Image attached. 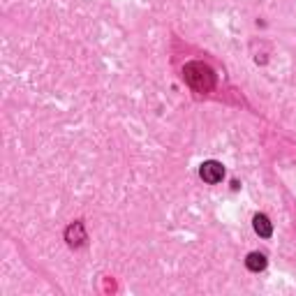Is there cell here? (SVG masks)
<instances>
[{
  "instance_id": "cell-1",
  "label": "cell",
  "mask_w": 296,
  "mask_h": 296,
  "mask_svg": "<svg viewBox=\"0 0 296 296\" xmlns=\"http://www.w3.org/2000/svg\"><path fill=\"white\" fill-rule=\"evenodd\" d=\"M183 74H185V81L190 83L197 93H209L215 83L213 70H211L209 65H204V63H190V65H185Z\"/></svg>"
},
{
  "instance_id": "cell-2",
  "label": "cell",
  "mask_w": 296,
  "mask_h": 296,
  "mask_svg": "<svg viewBox=\"0 0 296 296\" xmlns=\"http://www.w3.org/2000/svg\"><path fill=\"white\" fill-rule=\"evenodd\" d=\"M199 176H202L206 183H220L222 178H225V167L220 165L218 160H209V162H204L202 165Z\"/></svg>"
},
{
  "instance_id": "cell-3",
  "label": "cell",
  "mask_w": 296,
  "mask_h": 296,
  "mask_svg": "<svg viewBox=\"0 0 296 296\" xmlns=\"http://www.w3.org/2000/svg\"><path fill=\"white\" fill-rule=\"evenodd\" d=\"M253 227H255V231H257L259 236H264V238H269L271 234H273V225H271V220L266 218L264 213H257L253 218Z\"/></svg>"
},
{
  "instance_id": "cell-4",
  "label": "cell",
  "mask_w": 296,
  "mask_h": 296,
  "mask_svg": "<svg viewBox=\"0 0 296 296\" xmlns=\"http://www.w3.org/2000/svg\"><path fill=\"white\" fill-rule=\"evenodd\" d=\"M83 241H86V231H83L81 222H74L72 227H67V243L72 248H79Z\"/></svg>"
},
{
  "instance_id": "cell-5",
  "label": "cell",
  "mask_w": 296,
  "mask_h": 296,
  "mask_svg": "<svg viewBox=\"0 0 296 296\" xmlns=\"http://www.w3.org/2000/svg\"><path fill=\"white\" fill-rule=\"evenodd\" d=\"M245 266L250 271H264L266 269V257L262 253H250L245 259Z\"/></svg>"
}]
</instances>
